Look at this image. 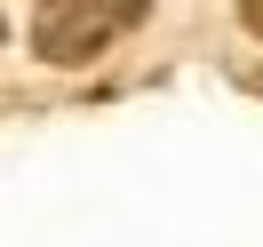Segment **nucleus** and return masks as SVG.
I'll list each match as a JSON object with an SVG mask.
<instances>
[{
  "instance_id": "f03ea898",
  "label": "nucleus",
  "mask_w": 263,
  "mask_h": 247,
  "mask_svg": "<svg viewBox=\"0 0 263 247\" xmlns=\"http://www.w3.org/2000/svg\"><path fill=\"white\" fill-rule=\"evenodd\" d=\"M239 24H247V32L263 40V0H239Z\"/></svg>"
},
{
  "instance_id": "f257e3e1",
  "label": "nucleus",
  "mask_w": 263,
  "mask_h": 247,
  "mask_svg": "<svg viewBox=\"0 0 263 247\" xmlns=\"http://www.w3.org/2000/svg\"><path fill=\"white\" fill-rule=\"evenodd\" d=\"M136 16H152L144 0H48L32 8V48L48 64H88L112 32H128Z\"/></svg>"
}]
</instances>
